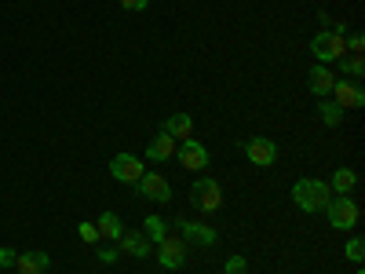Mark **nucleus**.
<instances>
[{
  "mask_svg": "<svg viewBox=\"0 0 365 274\" xmlns=\"http://www.w3.org/2000/svg\"><path fill=\"white\" fill-rule=\"evenodd\" d=\"M146 158H150V161H168V158H175V139H172L168 132H158L154 139H150V146H146Z\"/></svg>",
  "mask_w": 365,
  "mask_h": 274,
  "instance_id": "obj_16",
  "label": "nucleus"
},
{
  "mask_svg": "<svg viewBox=\"0 0 365 274\" xmlns=\"http://www.w3.org/2000/svg\"><path fill=\"white\" fill-rule=\"evenodd\" d=\"M307 84H311V91H314L318 99H329V96H332V84H336V77H332V70H329L325 63H318V66L311 70Z\"/></svg>",
  "mask_w": 365,
  "mask_h": 274,
  "instance_id": "obj_13",
  "label": "nucleus"
},
{
  "mask_svg": "<svg viewBox=\"0 0 365 274\" xmlns=\"http://www.w3.org/2000/svg\"><path fill=\"white\" fill-rule=\"evenodd\" d=\"M344 37H347L344 29H329V34H314L311 51H314L318 63H336V59H344V55H347V41H344Z\"/></svg>",
  "mask_w": 365,
  "mask_h": 274,
  "instance_id": "obj_3",
  "label": "nucleus"
},
{
  "mask_svg": "<svg viewBox=\"0 0 365 274\" xmlns=\"http://www.w3.org/2000/svg\"><path fill=\"white\" fill-rule=\"evenodd\" d=\"M358 187V172L354 168H336L332 172V179H329V191L332 194H351Z\"/></svg>",
  "mask_w": 365,
  "mask_h": 274,
  "instance_id": "obj_17",
  "label": "nucleus"
},
{
  "mask_svg": "<svg viewBox=\"0 0 365 274\" xmlns=\"http://www.w3.org/2000/svg\"><path fill=\"white\" fill-rule=\"evenodd\" d=\"M48 263H51V256H48V253H41V249H34V253H19L15 270H19V274H44V270H48Z\"/></svg>",
  "mask_w": 365,
  "mask_h": 274,
  "instance_id": "obj_14",
  "label": "nucleus"
},
{
  "mask_svg": "<svg viewBox=\"0 0 365 274\" xmlns=\"http://www.w3.org/2000/svg\"><path fill=\"white\" fill-rule=\"evenodd\" d=\"M143 234H146V241H165L168 238V223L161 216H146L143 220Z\"/></svg>",
  "mask_w": 365,
  "mask_h": 274,
  "instance_id": "obj_19",
  "label": "nucleus"
},
{
  "mask_svg": "<svg viewBox=\"0 0 365 274\" xmlns=\"http://www.w3.org/2000/svg\"><path fill=\"white\" fill-rule=\"evenodd\" d=\"M332 103H336L340 110H358V106H365V91H361V84L358 81H336L332 84Z\"/></svg>",
  "mask_w": 365,
  "mask_h": 274,
  "instance_id": "obj_6",
  "label": "nucleus"
},
{
  "mask_svg": "<svg viewBox=\"0 0 365 274\" xmlns=\"http://www.w3.org/2000/svg\"><path fill=\"white\" fill-rule=\"evenodd\" d=\"M96 227H99V238H110V241H117L120 234H125V227H120V216H117V212H110V208L96 220Z\"/></svg>",
  "mask_w": 365,
  "mask_h": 274,
  "instance_id": "obj_18",
  "label": "nucleus"
},
{
  "mask_svg": "<svg viewBox=\"0 0 365 274\" xmlns=\"http://www.w3.org/2000/svg\"><path fill=\"white\" fill-rule=\"evenodd\" d=\"M143 161L135 158V154H117L113 161H110V176L117 179V183H132V187H135V183L143 179Z\"/></svg>",
  "mask_w": 365,
  "mask_h": 274,
  "instance_id": "obj_8",
  "label": "nucleus"
},
{
  "mask_svg": "<svg viewBox=\"0 0 365 274\" xmlns=\"http://www.w3.org/2000/svg\"><path fill=\"white\" fill-rule=\"evenodd\" d=\"M15 260H19V253H15V249H8V245L0 249V267H15Z\"/></svg>",
  "mask_w": 365,
  "mask_h": 274,
  "instance_id": "obj_28",
  "label": "nucleus"
},
{
  "mask_svg": "<svg viewBox=\"0 0 365 274\" xmlns=\"http://www.w3.org/2000/svg\"><path fill=\"white\" fill-rule=\"evenodd\" d=\"M292 201L303 212H325V205L332 201V191L325 179H299V183H292Z\"/></svg>",
  "mask_w": 365,
  "mask_h": 274,
  "instance_id": "obj_1",
  "label": "nucleus"
},
{
  "mask_svg": "<svg viewBox=\"0 0 365 274\" xmlns=\"http://www.w3.org/2000/svg\"><path fill=\"white\" fill-rule=\"evenodd\" d=\"M220 274H223V270H220Z\"/></svg>",
  "mask_w": 365,
  "mask_h": 274,
  "instance_id": "obj_29",
  "label": "nucleus"
},
{
  "mask_svg": "<svg viewBox=\"0 0 365 274\" xmlns=\"http://www.w3.org/2000/svg\"><path fill=\"white\" fill-rule=\"evenodd\" d=\"M190 201L197 205V212H220L223 208V187L216 179L201 176V179H194V187H190Z\"/></svg>",
  "mask_w": 365,
  "mask_h": 274,
  "instance_id": "obj_4",
  "label": "nucleus"
},
{
  "mask_svg": "<svg viewBox=\"0 0 365 274\" xmlns=\"http://www.w3.org/2000/svg\"><path fill=\"white\" fill-rule=\"evenodd\" d=\"M361 253H365V241H361V238H351V241H347V260H351V263H361Z\"/></svg>",
  "mask_w": 365,
  "mask_h": 274,
  "instance_id": "obj_22",
  "label": "nucleus"
},
{
  "mask_svg": "<svg viewBox=\"0 0 365 274\" xmlns=\"http://www.w3.org/2000/svg\"><path fill=\"white\" fill-rule=\"evenodd\" d=\"M139 187V194L146 198V201H172V183L165 179V176H158V172H143V179L135 183Z\"/></svg>",
  "mask_w": 365,
  "mask_h": 274,
  "instance_id": "obj_9",
  "label": "nucleus"
},
{
  "mask_svg": "<svg viewBox=\"0 0 365 274\" xmlns=\"http://www.w3.org/2000/svg\"><path fill=\"white\" fill-rule=\"evenodd\" d=\"M187 256H190V241L187 238H165V241H158V263L165 267V270H179L182 263H187Z\"/></svg>",
  "mask_w": 365,
  "mask_h": 274,
  "instance_id": "obj_5",
  "label": "nucleus"
},
{
  "mask_svg": "<svg viewBox=\"0 0 365 274\" xmlns=\"http://www.w3.org/2000/svg\"><path fill=\"white\" fill-rule=\"evenodd\" d=\"M245 270H249L245 256H230V260H227V270H223V274H245Z\"/></svg>",
  "mask_w": 365,
  "mask_h": 274,
  "instance_id": "obj_25",
  "label": "nucleus"
},
{
  "mask_svg": "<svg viewBox=\"0 0 365 274\" xmlns=\"http://www.w3.org/2000/svg\"><path fill=\"white\" fill-rule=\"evenodd\" d=\"M175 154H179V165L187 168V172H201V168H208V150H205L197 139H182Z\"/></svg>",
  "mask_w": 365,
  "mask_h": 274,
  "instance_id": "obj_10",
  "label": "nucleus"
},
{
  "mask_svg": "<svg viewBox=\"0 0 365 274\" xmlns=\"http://www.w3.org/2000/svg\"><path fill=\"white\" fill-rule=\"evenodd\" d=\"M120 8H125V11H146L150 0H120Z\"/></svg>",
  "mask_w": 365,
  "mask_h": 274,
  "instance_id": "obj_27",
  "label": "nucleus"
},
{
  "mask_svg": "<svg viewBox=\"0 0 365 274\" xmlns=\"http://www.w3.org/2000/svg\"><path fill=\"white\" fill-rule=\"evenodd\" d=\"M318 110H322V121H325V125H329V128H336V125H340V121H344V110H340L336 103H332V99H325V103H322Z\"/></svg>",
  "mask_w": 365,
  "mask_h": 274,
  "instance_id": "obj_20",
  "label": "nucleus"
},
{
  "mask_svg": "<svg viewBox=\"0 0 365 274\" xmlns=\"http://www.w3.org/2000/svg\"><path fill=\"white\" fill-rule=\"evenodd\" d=\"M245 158H249L256 168H267V165L278 161V143L267 139V136H256V139L245 143Z\"/></svg>",
  "mask_w": 365,
  "mask_h": 274,
  "instance_id": "obj_7",
  "label": "nucleus"
},
{
  "mask_svg": "<svg viewBox=\"0 0 365 274\" xmlns=\"http://www.w3.org/2000/svg\"><path fill=\"white\" fill-rule=\"evenodd\" d=\"M336 63L344 66V73H347V77L361 81V73H365V63H361V55H347V59H336Z\"/></svg>",
  "mask_w": 365,
  "mask_h": 274,
  "instance_id": "obj_21",
  "label": "nucleus"
},
{
  "mask_svg": "<svg viewBox=\"0 0 365 274\" xmlns=\"http://www.w3.org/2000/svg\"><path fill=\"white\" fill-rule=\"evenodd\" d=\"M347 41V55H361L365 51V37L361 34H351V37H344Z\"/></svg>",
  "mask_w": 365,
  "mask_h": 274,
  "instance_id": "obj_24",
  "label": "nucleus"
},
{
  "mask_svg": "<svg viewBox=\"0 0 365 274\" xmlns=\"http://www.w3.org/2000/svg\"><path fill=\"white\" fill-rule=\"evenodd\" d=\"M117 241H120V253H128V256H135V260H146V256H150V241H146L143 230H125Z\"/></svg>",
  "mask_w": 365,
  "mask_h": 274,
  "instance_id": "obj_12",
  "label": "nucleus"
},
{
  "mask_svg": "<svg viewBox=\"0 0 365 274\" xmlns=\"http://www.w3.org/2000/svg\"><path fill=\"white\" fill-rule=\"evenodd\" d=\"M161 132H168L172 139H194V121L187 117V113H172V117H165V125H161Z\"/></svg>",
  "mask_w": 365,
  "mask_h": 274,
  "instance_id": "obj_15",
  "label": "nucleus"
},
{
  "mask_svg": "<svg viewBox=\"0 0 365 274\" xmlns=\"http://www.w3.org/2000/svg\"><path fill=\"white\" fill-rule=\"evenodd\" d=\"M175 227H179V234L187 238L190 245H216V241H220V234H216V230L205 227V223H197V220H179Z\"/></svg>",
  "mask_w": 365,
  "mask_h": 274,
  "instance_id": "obj_11",
  "label": "nucleus"
},
{
  "mask_svg": "<svg viewBox=\"0 0 365 274\" xmlns=\"http://www.w3.org/2000/svg\"><path fill=\"white\" fill-rule=\"evenodd\" d=\"M325 216H329V227L354 230L358 227V205H354L351 194H332V201L325 205Z\"/></svg>",
  "mask_w": 365,
  "mask_h": 274,
  "instance_id": "obj_2",
  "label": "nucleus"
},
{
  "mask_svg": "<svg viewBox=\"0 0 365 274\" xmlns=\"http://www.w3.org/2000/svg\"><path fill=\"white\" fill-rule=\"evenodd\" d=\"M81 241H88V245H99V227L96 223H81Z\"/></svg>",
  "mask_w": 365,
  "mask_h": 274,
  "instance_id": "obj_23",
  "label": "nucleus"
},
{
  "mask_svg": "<svg viewBox=\"0 0 365 274\" xmlns=\"http://www.w3.org/2000/svg\"><path fill=\"white\" fill-rule=\"evenodd\" d=\"M96 256H99V263H117V260H120V249H113V245H103Z\"/></svg>",
  "mask_w": 365,
  "mask_h": 274,
  "instance_id": "obj_26",
  "label": "nucleus"
}]
</instances>
